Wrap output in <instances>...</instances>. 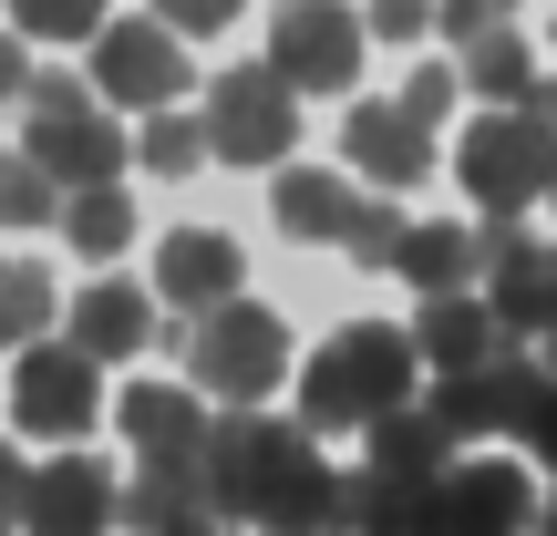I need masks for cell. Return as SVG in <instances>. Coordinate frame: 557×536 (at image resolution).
<instances>
[{"label": "cell", "instance_id": "obj_1", "mask_svg": "<svg viewBox=\"0 0 557 536\" xmlns=\"http://www.w3.org/2000/svg\"><path fill=\"white\" fill-rule=\"evenodd\" d=\"M413 331H393V320H351V331H331V351L299 372V423L310 434H361V423L403 413L413 402Z\"/></svg>", "mask_w": 557, "mask_h": 536}, {"label": "cell", "instance_id": "obj_2", "mask_svg": "<svg viewBox=\"0 0 557 536\" xmlns=\"http://www.w3.org/2000/svg\"><path fill=\"white\" fill-rule=\"evenodd\" d=\"M21 155L52 186H114L124 124H114V103H94L83 73H32L21 83Z\"/></svg>", "mask_w": 557, "mask_h": 536}, {"label": "cell", "instance_id": "obj_3", "mask_svg": "<svg viewBox=\"0 0 557 536\" xmlns=\"http://www.w3.org/2000/svg\"><path fill=\"white\" fill-rule=\"evenodd\" d=\"M176 351H186V382L218 392V402H269L278 372H289V331H278V310H259L248 289L218 299V310H197L176 331Z\"/></svg>", "mask_w": 557, "mask_h": 536}, {"label": "cell", "instance_id": "obj_4", "mask_svg": "<svg viewBox=\"0 0 557 536\" xmlns=\"http://www.w3.org/2000/svg\"><path fill=\"white\" fill-rule=\"evenodd\" d=\"M455 176H465V197L485 207V227H517L527 207L547 197V176H557V135H537L517 103H496V114L455 145Z\"/></svg>", "mask_w": 557, "mask_h": 536}, {"label": "cell", "instance_id": "obj_5", "mask_svg": "<svg viewBox=\"0 0 557 536\" xmlns=\"http://www.w3.org/2000/svg\"><path fill=\"white\" fill-rule=\"evenodd\" d=\"M207 155L218 165H289L299 145V94L269 73V62H238V73L207 83Z\"/></svg>", "mask_w": 557, "mask_h": 536}, {"label": "cell", "instance_id": "obj_6", "mask_svg": "<svg viewBox=\"0 0 557 536\" xmlns=\"http://www.w3.org/2000/svg\"><path fill=\"white\" fill-rule=\"evenodd\" d=\"M269 73L289 94H351V73H361L351 0H278L269 11Z\"/></svg>", "mask_w": 557, "mask_h": 536}, {"label": "cell", "instance_id": "obj_7", "mask_svg": "<svg viewBox=\"0 0 557 536\" xmlns=\"http://www.w3.org/2000/svg\"><path fill=\"white\" fill-rule=\"evenodd\" d=\"M11 413H21V434H41V444H73L83 423L103 413V382H94V361H83L73 340H21V351H11Z\"/></svg>", "mask_w": 557, "mask_h": 536}, {"label": "cell", "instance_id": "obj_8", "mask_svg": "<svg viewBox=\"0 0 557 536\" xmlns=\"http://www.w3.org/2000/svg\"><path fill=\"white\" fill-rule=\"evenodd\" d=\"M94 103H135V114H156V103L186 94V41L165 32V21H103L94 32Z\"/></svg>", "mask_w": 557, "mask_h": 536}, {"label": "cell", "instance_id": "obj_9", "mask_svg": "<svg viewBox=\"0 0 557 536\" xmlns=\"http://www.w3.org/2000/svg\"><path fill=\"white\" fill-rule=\"evenodd\" d=\"M537 382H547V372H537L527 351H496V361H475V372H444L423 413L444 423V444H485V434H517V423H527Z\"/></svg>", "mask_w": 557, "mask_h": 536}, {"label": "cell", "instance_id": "obj_10", "mask_svg": "<svg viewBox=\"0 0 557 536\" xmlns=\"http://www.w3.org/2000/svg\"><path fill=\"white\" fill-rule=\"evenodd\" d=\"M485 310H496L506 340L557 331V248L527 238V217L517 227H485Z\"/></svg>", "mask_w": 557, "mask_h": 536}, {"label": "cell", "instance_id": "obj_11", "mask_svg": "<svg viewBox=\"0 0 557 536\" xmlns=\"http://www.w3.org/2000/svg\"><path fill=\"white\" fill-rule=\"evenodd\" d=\"M114 526H135V536H218V485H207V454L135 464V485H114Z\"/></svg>", "mask_w": 557, "mask_h": 536}, {"label": "cell", "instance_id": "obj_12", "mask_svg": "<svg viewBox=\"0 0 557 536\" xmlns=\"http://www.w3.org/2000/svg\"><path fill=\"white\" fill-rule=\"evenodd\" d=\"M444 536H527L537 526V485L517 475V464L475 454V464H444Z\"/></svg>", "mask_w": 557, "mask_h": 536}, {"label": "cell", "instance_id": "obj_13", "mask_svg": "<svg viewBox=\"0 0 557 536\" xmlns=\"http://www.w3.org/2000/svg\"><path fill=\"white\" fill-rule=\"evenodd\" d=\"M248 289V248L227 238V227H176V238L156 248V299L165 310H218V299H238Z\"/></svg>", "mask_w": 557, "mask_h": 536}, {"label": "cell", "instance_id": "obj_14", "mask_svg": "<svg viewBox=\"0 0 557 536\" xmlns=\"http://www.w3.org/2000/svg\"><path fill=\"white\" fill-rule=\"evenodd\" d=\"M114 526V475L94 454H52L21 485V536H103Z\"/></svg>", "mask_w": 557, "mask_h": 536}, {"label": "cell", "instance_id": "obj_15", "mask_svg": "<svg viewBox=\"0 0 557 536\" xmlns=\"http://www.w3.org/2000/svg\"><path fill=\"white\" fill-rule=\"evenodd\" d=\"M341 165H361L382 197H403V186L434 176V135H423L403 103H351V124H341Z\"/></svg>", "mask_w": 557, "mask_h": 536}, {"label": "cell", "instance_id": "obj_16", "mask_svg": "<svg viewBox=\"0 0 557 536\" xmlns=\"http://www.w3.org/2000/svg\"><path fill=\"white\" fill-rule=\"evenodd\" d=\"M114 423H124V444L145 464H165V454H207V423L218 413H197V382H135L114 402Z\"/></svg>", "mask_w": 557, "mask_h": 536}, {"label": "cell", "instance_id": "obj_17", "mask_svg": "<svg viewBox=\"0 0 557 536\" xmlns=\"http://www.w3.org/2000/svg\"><path fill=\"white\" fill-rule=\"evenodd\" d=\"M496 351H517V340L496 331V310H485L475 289L423 299V320H413V361H434V382H444V372H475V361H496Z\"/></svg>", "mask_w": 557, "mask_h": 536}, {"label": "cell", "instance_id": "obj_18", "mask_svg": "<svg viewBox=\"0 0 557 536\" xmlns=\"http://www.w3.org/2000/svg\"><path fill=\"white\" fill-rule=\"evenodd\" d=\"M444 475H351L341 485V526L351 536H444Z\"/></svg>", "mask_w": 557, "mask_h": 536}, {"label": "cell", "instance_id": "obj_19", "mask_svg": "<svg viewBox=\"0 0 557 536\" xmlns=\"http://www.w3.org/2000/svg\"><path fill=\"white\" fill-rule=\"evenodd\" d=\"M156 340V299L135 289V278H94V289L73 299V351L83 361H124Z\"/></svg>", "mask_w": 557, "mask_h": 536}, {"label": "cell", "instance_id": "obj_20", "mask_svg": "<svg viewBox=\"0 0 557 536\" xmlns=\"http://www.w3.org/2000/svg\"><path fill=\"white\" fill-rule=\"evenodd\" d=\"M393 269L413 278L423 299H444V289H475V278H485V238H475V227H444V217H434V227H403Z\"/></svg>", "mask_w": 557, "mask_h": 536}, {"label": "cell", "instance_id": "obj_21", "mask_svg": "<svg viewBox=\"0 0 557 536\" xmlns=\"http://www.w3.org/2000/svg\"><path fill=\"white\" fill-rule=\"evenodd\" d=\"M361 444H372V454H361V475H444V464H455L444 423L413 413V402H403V413H382V423H361Z\"/></svg>", "mask_w": 557, "mask_h": 536}, {"label": "cell", "instance_id": "obj_22", "mask_svg": "<svg viewBox=\"0 0 557 536\" xmlns=\"http://www.w3.org/2000/svg\"><path fill=\"white\" fill-rule=\"evenodd\" d=\"M269 217L289 227V238H331V248H341V217H351V186H341L331 165H278V186H269Z\"/></svg>", "mask_w": 557, "mask_h": 536}, {"label": "cell", "instance_id": "obj_23", "mask_svg": "<svg viewBox=\"0 0 557 536\" xmlns=\"http://www.w3.org/2000/svg\"><path fill=\"white\" fill-rule=\"evenodd\" d=\"M455 73H465V94H485V103H517L527 83H537V62H527V41H517V21H496V32H475V41H455Z\"/></svg>", "mask_w": 557, "mask_h": 536}, {"label": "cell", "instance_id": "obj_24", "mask_svg": "<svg viewBox=\"0 0 557 536\" xmlns=\"http://www.w3.org/2000/svg\"><path fill=\"white\" fill-rule=\"evenodd\" d=\"M62 238L103 269L124 238H135V197H124V186H62Z\"/></svg>", "mask_w": 557, "mask_h": 536}, {"label": "cell", "instance_id": "obj_25", "mask_svg": "<svg viewBox=\"0 0 557 536\" xmlns=\"http://www.w3.org/2000/svg\"><path fill=\"white\" fill-rule=\"evenodd\" d=\"M32 331H52V278L32 259H0V351H21Z\"/></svg>", "mask_w": 557, "mask_h": 536}, {"label": "cell", "instance_id": "obj_26", "mask_svg": "<svg viewBox=\"0 0 557 536\" xmlns=\"http://www.w3.org/2000/svg\"><path fill=\"white\" fill-rule=\"evenodd\" d=\"M135 155L156 165V176H197V165H207V124L176 114V103H156V114H145V135H135Z\"/></svg>", "mask_w": 557, "mask_h": 536}, {"label": "cell", "instance_id": "obj_27", "mask_svg": "<svg viewBox=\"0 0 557 536\" xmlns=\"http://www.w3.org/2000/svg\"><path fill=\"white\" fill-rule=\"evenodd\" d=\"M41 217H62V186L11 145V155H0V227H41Z\"/></svg>", "mask_w": 557, "mask_h": 536}, {"label": "cell", "instance_id": "obj_28", "mask_svg": "<svg viewBox=\"0 0 557 536\" xmlns=\"http://www.w3.org/2000/svg\"><path fill=\"white\" fill-rule=\"evenodd\" d=\"M11 32H32V41H94L103 32V0H11Z\"/></svg>", "mask_w": 557, "mask_h": 536}, {"label": "cell", "instance_id": "obj_29", "mask_svg": "<svg viewBox=\"0 0 557 536\" xmlns=\"http://www.w3.org/2000/svg\"><path fill=\"white\" fill-rule=\"evenodd\" d=\"M341 248H351V259H372V269H393V248H403V207H393V197H351Z\"/></svg>", "mask_w": 557, "mask_h": 536}, {"label": "cell", "instance_id": "obj_30", "mask_svg": "<svg viewBox=\"0 0 557 536\" xmlns=\"http://www.w3.org/2000/svg\"><path fill=\"white\" fill-rule=\"evenodd\" d=\"M455 94H465V73H455V62H423V73H413V83H403V94H393V103H403V114H413V124H423V135H434V124H444V114H455Z\"/></svg>", "mask_w": 557, "mask_h": 536}, {"label": "cell", "instance_id": "obj_31", "mask_svg": "<svg viewBox=\"0 0 557 536\" xmlns=\"http://www.w3.org/2000/svg\"><path fill=\"white\" fill-rule=\"evenodd\" d=\"M496 21H517V0H434L444 41H475V32H496Z\"/></svg>", "mask_w": 557, "mask_h": 536}, {"label": "cell", "instance_id": "obj_32", "mask_svg": "<svg viewBox=\"0 0 557 536\" xmlns=\"http://www.w3.org/2000/svg\"><path fill=\"white\" fill-rule=\"evenodd\" d=\"M156 21L176 41H207V32H227V21H238V0H156Z\"/></svg>", "mask_w": 557, "mask_h": 536}, {"label": "cell", "instance_id": "obj_33", "mask_svg": "<svg viewBox=\"0 0 557 536\" xmlns=\"http://www.w3.org/2000/svg\"><path fill=\"white\" fill-rule=\"evenodd\" d=\"M517 444H527V454H537L547 475H557V372L537 382V402H527V423H517Z\"/></svg>", "mask_w": 557, "mask_h": 536}, {"label": "cell", "instance_id": "obj_34", "mask_svg": "<svg viewBox=\"0 0 557 536\" xmlns=\"http://www.w3.org/2000/svg\"><path fill=\"white\" fill-rule=\"evenodd\" d=\"M361 32H382V41H423L434 32V0H372V21Z\"/></svg>", "mask_w": 557, "mask_h": 536}, {"label": "cell", "instance_id": "obj_35", "mask_svg": "<svg viewBox=\"0 0 557 536\" xmlns=\"http://www.w3.org/2000/svg\"><path fill=\"white\" fill-rule=\"evenodd\" d=\"M21 485H32L21 475V444H0V536H21Z\"/></svg>", "mask_w": 557, "mask_h": 536}, {"label": "cell", "instance_id": "obj_36", "mask_svg": "<svg viewBox=\"0 0 557 536\" xmlns=\"http://www.w3.org/2000/svg\"><path fill=\"white\" fill-rule=\"evenodd\" d=\"M21 83H32V62H21V32H0V103H21Z\"/></svg>", "mask_w": 557, "mask_h": 536}, {"label": "cell", "instance_id": "obj_37", "mask_svg": "<svg viewBox=\"0 0 557 536\" xmlns=\"http://www.w3.org/2000/svg\"><path fill=\"white\" fill-rule=\"evenodd\" d=\"M517 114L537 124V135H557V83H527V94H517Z\"/></svg>", "mask_w": 557, "mask_h": 536}, {"label": "cell", "instance_id": "obj_38", "mask_svg": "<svg viewBox=\"0 0 557 536\" xmlns=\"http://www.w3.org/2000/svg\"><path fill=\"white\" fill-rule=\"evenodd\" d=\"M537 536H557V496H547V516H537Z\"/></svg>", "mask_w": 557, "mask_h": 536}, {"label": "cell", "instance_id": "obj_39", "mask_svg": "<svg viewBox=\"0 0 557 536\" xmlns=\"http://www.w3.org/2000/svg\"><path fill=\"white\" fill-rule=\"evenodd\" d=\"M547 372H557V331H547Z\"/></svg>", "mask_w": 557, "mask_h": 536}, {"label": "cell", "instance_id": "obj_40", "mask_svg": "<svg viewBox=\"0 0 557 536\" xmlns=\"http://www.w3.org/2000/svg\"><path fill=\"white\" fill-rule=\"evenodd\" d=\"M547 197H557V176H547Z\"/></svg>", "mask_w": 557, "mask_h": 536}, {"label": "cell", "instance_id": "obj_41", "mask_svg": "<svg viewBox=\"0 0 557 536\" xmlns=\"http://www.w3.org/2000/svg\"><path fill=\"white\" fill-rule=\"evenodd\" d=\"M218 536H227V526H218ZM238 536H248V526H238Z\"/></svg>", "mask_w": 557, "mask_h": 536}]
</instances>
